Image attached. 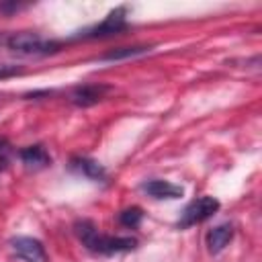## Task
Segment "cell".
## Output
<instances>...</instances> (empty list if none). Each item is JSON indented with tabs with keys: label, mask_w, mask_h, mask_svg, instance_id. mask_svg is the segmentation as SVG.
Here are the masks:
<instances>
[{
	"label": "cell",
	"mask_w": 262,
	"mask_h": 262,
	"mask_svg": "<svg viewBox=\"0 0 262 262\" xmlns=\"http://www.w3.org/2000/svg\"><path fill=\"white\" fill-rule=\"evenodd\" d=\"M78 239L96 254H121V252H131L137 248L135 237H121V235H104L96 229V225L88 219L76 221L74 225Z\"/></svg>",
	"instance_id": "1"
},
{
	"label": "cell",
	"mask_w": 262,
	"mask_h": 262,
	"mask_svg": "<svg viewBox=\"0 0 262 262\" xmlns=\"http://www.w3.org/2000/svg\"><path fill=\"white\" fill-rule=\"evenodd\" d=\"M6 45H8V49H12L14 53H20V55H47V53L59 51V47H61V43L47 41L39 33H31V31L12 33L6 39Z\"/></svg>",
	"instance_id": "2"
},
{
	"label": "cell",
	"mask_w": 262,
	"mask_h": 262,
	"mask_svg": "<svg viewBox=\"0 0 262 262\" xmlns=\"http://www.w3.org/2000/svg\"><path fill=\"white\" fill-rule=\"evenodd\" d=\"M219 211V201L213 199V196H199L194 199L192 203H188L184 207V211L180 213V219L176 223L178 229H186V227H192L209 217H213L215 213Z\"/></svg>",
	"instance_id": "3"
},
{
	"label": "cell",
	"mask_w": 262,
	"mask_h": 262,
	"mask_svg": "<svg viewBox=\"0 0 262 262\" xmlns=\"http://www.w3.org/2000/svg\"><path fill=\"white\" fill-rule=\"evenodd\" d=\"M127 6H117L115 10H111L104 20H100L98 25L86 29L82 33V37L86 39H104V37H113V35H119L127 29Z\"/></svg>",
	"instance_id": "4"
},
{
	"label": "cell",
	"mask_w": 262,
	"mask_h": 262,
	"mask_svg": "<svg viewBox=\"0 0 262 262\" xmlns=\"http://www.w3.org/2000/svg\"><path fill=\"white\" fill-rule=\"evenodd\" d=\"M10 248L18 258H23L27 262H45V248L35 237H27V235L12 237Z\"/></svg>",
	"instance_id": "5"
},
{
	"label": "cell",
	"mask_w": 262,
	"mask_h": 262,
	"mask_svg": "<svg viewBox=\"0 0 262 262\" xmlns=\"http://www.w3.org/2000/svg\"><path fill=\"white\" fill-rule=\"evenodd\" d=\"M113 88L108 84H82V86H76L72 90V102L76 106H92L96 102H100Z\"/></svg>",
	"instance_id": "6"
},
{
	"label": "cell",
	"mask_w": 262,
	"mask_h": 262,
	"mask_svg": "<svg viewBox=\"0 0 262 262\" xmlns=\"http://www.w3.org/2000/svg\"><path fill=\"white\" fill-rule=\"evenodd\" d=\"M18 158H20V162L25 164V168H27V170H33V172L43 170V168H47V166L51 164V156L47 154V149H45L43 145H29V147H23V149L18 151Z\"/></svg>",
	"instance_id": "7"
},
{
	"label": "cell",
	"mask_w": 262,
	"mask_h": 262,
	"mask_svg": "<svg viewBox=\"0 0 262 262\" xmlns=\"http://www.w3.org/2000/svg\"><path fill=\"white\" fill-rule=\"evenodd\" d=\"M141 190L151 199H180L184 194L182 186L168 180H147L141 184Z\"/></svg>",
	"instance_id": "8"
},
{
	"label": "cell",
	"mask_w": 262,
	"mask_h": 262,
	"mask_svg": "<svg viewBox=\"0 0 262 262\" xmlns=\"http://www.w3.org/2000/svg\"><path fill=\"white\" fill-rule=\"evenodd\" d=\"M70 168H72L74 172H78V174L90 178V180H96V182H102V180L106 178L104 166H102L100 162L92 160V158H74V160L70 162Z\"/></svg>",
	"instance_id": "9"
},
{
	"label": "cell",
	"mask_w": 262,
	"mask_h": 262,
	"mask_svg": "<svg viewBox=\"0 0 262 262\" xmlns=\"http://www.w3.org/2000/svg\"><path fill=\"white\" fill-rule=\"evenodd\" d=\"M233 237V225L231 223H221L207 233V248L211 254H219Z\"/></svg>",
	"instance_id": "10"
},
{
	"label": "cell",
	"mask_w": 262,
	"mask_h": 262,
	"mask_svg": "<svg viewBox=\"0 0 262 262\" xmlns=\"http://www.w3.org/2000/svg\"><path fill=\"white\" fill-rule=\"evenodd\" d=\"M149 51V47H117L113 51H106L100 59H108V61H117V59H127V57H135Z\"/></svg>",
	"instance_id": "11"
},
{
	"label": "cell",
	"mask_w": 262,
	"mask_h": 262,
	"mask_svg": "<svg viewBox=\"0 0 262 262\" xmlns=\"http://www.w3.org/2000/svg\"><path fill=\"white\" fill-rule=\"evenodd\" d=\"M141 219H143V211L139 207H129L119 213V223L125 227H131V229H135L141 223Z\"/></svg>",
	"instance_id": "12"
},
{
	"label": "cell",
	"mask_w": 262,
	"mask_h": 262,
	"mask_svg": "<svg viewBox=\"0 0 262 262\" xmlns=\"http://www.w3.org/2000/svg\"><path fill=\"white\" fill-rule=\"evenodd\" d=\"M10 160H12V145L6 137H0V172L8 168Z\"/></svg>",
	"instance_id": "13"
},
{
	"label": "cell",
	"mask_w": 262,
	"mask_h": 262,
	"mask_svg": "<svg viewBox=\"0 0 262 262\" xmlns=\"http://www.w3.org/2000/svg\"><path fill=\"white\" fill-rule=\"evenodd\" d=\"M20 74V70L16 66H0V80L2 78H10V76H16Z\"/></svg>",
	"instance_id": "14"
}]
</instances>
